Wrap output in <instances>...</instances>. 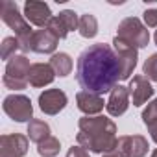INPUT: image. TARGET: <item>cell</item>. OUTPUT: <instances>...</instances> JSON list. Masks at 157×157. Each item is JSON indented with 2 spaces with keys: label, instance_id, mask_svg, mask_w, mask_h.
<instances>
[{
  "label": "cell",
  "instance_id": "9c48e42d",
  "mask_svg": "<svg viewBox=\"0 0 157 157\" xmlns=\"http://www.w3.org/2000/svg\"><path fill=\"white\" fill-rule=\"evenodd\" d=\"M67 104H68V98L61 89H46L44 93L39 94V109L44 115L54 117L59 111H63Z\"/></svg>",
  "mask_w": 157,
  "mask_h": 157
},
{
  "label": "cell",
  "instance_id": "7c38bea8",
  "mask_svg": "<svg viewBox=\"0 0 157 157\" xmlns=\"http://www.w3.org/2000/svg\"><path fill=\"white\" fill-rule=\"evenodd\" d=\"M76 104H78V109L85 113V117H96L98 113L104 111L107 102H104L102 94H96L91 91H80L76 94Z\"/></svg>",
  "mask_w": 157,
  "mask_h": 157
},
{
  "label": "cell",
  "instance_id": "f546056e",
  "mask_svg": "<svg viewBox=\"0 0 157 157\" xmlns=\"http://www.w3.org/2000/svg\"><path fill=\"white\" fill-rule=\"evenodd\" d=\"M151 157H157V148H155V150L151 151Z\"/></svg>",
  "mask_w": 157,
  "mask_h": 157
},
{
  "label": "cell",
  "instance_id": "ac0fdd59",
  "mask_svg": "<svg viewBox=\"0 0 157 157\" xmlns=\"http://www.w3.org/2000/svg\"><path fill=\"white\" fill-rule=\"evenodd\" d=\"M50 67L54 68L56 76H59V78H65V76H68V74L72 72V67H74V63H72V57H70L68 54H65V52H59V54H54V56L50 57Z\"/></svg>",
  "mask_w": 157,
  "mask_h": 157
},
{
  "label": "cell",
  "instance_id": "ba28073f",
  "mask_svg": "<svg viewBox=\"0 0 157 157\" xmlns=\"http://www.w3.org/2000/svg\"><path fill=\"white\" fill-rule=\"evenodd\" d=\"M30 148V139L22 133L0 137V157H24Z\"/></svg>",
  "mask_w": 157,
  "mask_h": 157
},
{
  "label": "cell",
  "instance_id": "277c9868",
  "mask_svg": "<svg viewBox=\"0 0 157 157\" xmlns=\"http://www.w3.org/2000/svg\"><path fill=\"white\" fill-rule=\"evenodd\" d=\"M30 59L21 54V56H13L8 63H6V72H4V78L2 82L8 89L11 91H22L30 85L28 82V74H30Z\"/></svg>",
  "mask_w": 157,
  "mask_h": 157
},
{
  "label": "cell",
  "instance_id": "7a4b0ae2",
  "mask_svg": "<svg viewBox=\"0 0 157 157\" xmlns=\"http://www.w3.org/2000/svg\"><path fill=\"white\" fill-rule=\"evenodd\" d=\"M78 128H80V133L76 135L78 146L85 148L87 151L91 150L104 155L105 151H111L118 146L117 124L107 117H82Z\"/></svg>",
  "mask_w": 157,
  "mask_h": 157
},
{
  "label": "cell",
  "instance_id": "5b68a950",
  "mask_svg": "<svg viewBox=\"0 0 157 157\" xmlns=\"http://www.w3.org/2000/svg\"><path fill=\"white\" fill-rule=\"evenodd\" d=\"M117 37L126 41L128 44L135 46L137 50L139 48H146L148 43H150V32L137 17L124 19L118 24V28H117Z\"/></svg>",
  "mask_w": 157,
  "mask_h": 157
},
{
  "label": "cell",
  "instance_id": "d4e9b609",
  "mask_svg": "<svg viewBox=\"0 0 157 157\" xmlns=\"http://www.w3.org/2000/svg\"><path fill=\"white\" fill-rule=\"evenodd\" d=\"M142 122H144L148 128L157 122V98H155L153 102H150L148 107L142 111Z\"/></svg>",
  "mask_w": 157,
  "mask_h": 157
},
{
  "label": "cell",
  "instance_id": "d6986e66",
  "mask_svg": "<svg viewBox=\"0 0 157 157\" xmlns=\"http://www.w3.org/2000/svg\"><path fill=\"white\" fill-rule=\"evenodd\" d=\"M78 32H80V35L85 37V39L96 37V33H98V21H96V17L91 15V13L82 15L80 17V26H78Z\"/></svg>",
  "mask_w": 157,
  "mask_h": 157
},
{
  "label": "cell",
  "instance_id": "44dd1931",
  "mask_svg": "<svg viewBox=\"0 0 157 157\" xmlns=\"http://www.w3.org/2000/svg\"><path fill=\"white\" fill-rule=\"evenodd\" d=\"M17 50H21L19 39L17 37H6L2 41V50H0V56H2V59L10 61L13 56H17Z\"/></svg>",
  "mask_w": 157,
  "mask_h": 157
},
{
  "label": "cell",
  "instance_id": "8992f818",
  "mask_svg": "<svg viewBox=\"0 0 157 157\" xmlns=\"http://www.w3.org/2000/svg\"><path fill=\"white\" fill-rule=\"evenodd\" d=\"M4 113L15 122H32L33 120V105L32 100L24 94H10L4 98Z\"/></svg>",
  "mask_w": 157,
  "mask_h": 157
},
{
  "label": "cell",
  "instance_id": "6da1fadb",
  "mask_svg": "<svg viewBox=\"0 0 157 157\" xmlns=\"http://www.w3.org/2000/svg\"><path fill=\"white\" fill-rule=\"evenodd\" d=\"M118 80H122V68L111 44L96 43L80 54L76 63V82L83 91L105 94L117 87Z\"/></svg>",
  "mask_w": 157,
  "mask_h": 157
},
{
  "label": "cell",
  "instance_id": "2e32d148",
  "mask_svg": "<svg viewBox=\"0 0 157 157\" xmlns=\"http://www.w3.org/2000/svg\"><path fill=\"white\" fill-rule=\"evenodd\" d=\"M57 43H59V39L54 37L46 28L37 30V32H33V37H32V52H37V54H52L54 56V52L57 48Z\"/></svg>",
  "mask_w": 157,
  "mask_h": 157
},
{
  "label": "cell",
  "instance_id": "484cf974",
  "mask_svg": "<svg viewBox=\"0 0 157 157\" xmlns=\"http://www.w3.org/2000/svg\"><path fill=\"white\" fill-rule=\"evenodd\" d=\"M142 15H144V24H146V28H157V10H155V8L146 10Z\"/></svg>",
  "mask_w": 157,
  "mask_h": 157
},
{
  "label": "cell",
  "instance_id": "9a60e30c",
  "mask_svg": "<svg viewBox=\"0 0 157 157\" xmlns=\"http://www.w3.org/2000/svg\"><path fill=\"white\" fill-rule=\"evenodd\" d=\"M56 80V72L50 63H33L28 74V82L32 87H44Z\"/></svg>",
  "mask_w": 157,
  "mask_h": 157
},
{
  "label": "cell",
  "instance_id": "8fae6325",
  "mask_svg": "<svg viewBox=\"0 0 157 157\" xmlns=\"http://www.w3.org/2000/svg\"><path fill=\"white\" fill-rule=\"evenodd\" d=\"M128 91H129V96H131V102H133L135 107H140L142 104H146L153 96V87H151L150 80L144 74L133 76V80L129 82Z\"/></svg>",
  "mask_w": 157,
  "mask_h": 157
},
{
  "label": "cell",
  "instance_id": "7402d4cb",
  "mask_svg": "<svg viewBox=\"0 0 157 157\" xmlns=\"http://www.w3.org/2000/svg\"><path fill=\"white\" fill-rule=\"evenodd\" d=\"M57 17L61 19V22L65 24V28L68 32H74V30H78V26H80V17H78V13L72 11V10H65Z\"/></svg>",
  "mask_w": 157,
  "mask_h": 157
},
{
  "label": "cell",
  "instance_id": "52a82bcc",
  "mask_svg": "<svg viewBox=\"0 0 157 157\" xmlns=\"http://www.w3.org/2000/svg\"><path fill=\"white\" fill-rule=\"evenodd\" d=\"M113 50L118 57L120 68H122V80H128V78L133 74L135 67H137V59H139V50L131 44H128L126 41L115 37L113 39Z\"/></svg>",
  "mask_w": 157,
  "mask_h": 157
},
{
  "label": "cell",
  "instance_id": "4fadbf2b",
  "mask_svg": "<svg viewBox=\"0 0 157 157\" xmlns=\"http://www.w3.org/2000/svg\"><path fill=\"white\" fill-rule=\"evenodd\" d=\"M118 148L126 157H144L148 153V140L142 135H122L118 137Z\"/></svg>",
  "mask_w": 157,
  "mask_h": 157
},
{
  "label": "cell",
  "instance_id": "cb8c5ba5",
  "mask_svg": "<svg viewBox=\"0 0 157 157\" xmlns=\"http://www.w3.org/2000/svg\"><path fill=\"white\" fill-rule=\"evenodd\" d=\"M142 74L148 78V80H151V82L157 83V54H151V56L144 61V65H142Z\"/></svg>",
  "mask_w": 157,
  "mask_h": 157
},
{
  "label": "cell",
  "instance_id": "5bb4252c",
  "mask_svg": "<svg viewBox=\"0 0 157 157\" xmlns=\"http://www.w3.org/2000/svg\"><path fill=\"white\" fill-rule=\"evenodd\" d=\"M129 98H131V96H129L128 87L117 85V87L111 91L109 100H107V104H105L107 113H109L111 117H120V115H124V113L128 111V107H129Z\"/></svg>",
  "mask_w": 157,
  "mask_h": 157
},
{
  "label": "cell",
  "instance_id": "4316f807",
  "mask_svg": "<svg viewBox=\"0 0 157 157\" xmlns=\"http://www.w3.org/2000/svg\"><path fill=\"white\" fill-rule=\"evenodd\" d=\"M67 157H91L89 151L82 146H72L68 151H67Z\"/></svg>",
  "mask_w": 157,
  "mask_h": 157
},
{
  "label": "cell",
  "instance_id": "3957f363",
  "mask_svg": "<svg viewBox=\"0 0 157 157\" xmlns=\"http://www.w3.org/2000/svg\"><path fill=\"white\" fill-rule=\"evenodd\" d=\"M0 17L2 21L15 32V37L19 39L21 44V52H32V37H33V30L30 26V22L26 21L24 15H21L19 6L13 0H4L2 6H0Z\"/></svg>",
  "mask_w": 157,
  "mask_h": 157
},
{
  "label": "cell",
  "instance_id": "e0dca14e",
  "mask_svg": "<svg viewBox=\"0 0 157 157\" xmlns=\"http://www.w3.org/2000/svg\"><path fill=\"white\" fill-rule=\"evenodd\" d=\"M28 139L32 140V142H37V144H41V142H44L48 137H52L50 135V126L44 122V120H39V118H33L30 124H28Z\"/></svg>",
  "mask_w": 157,
  "mask_h": 157
},
{
  "label": "cell",
  "instance_id": "ffe728a7",
  "mask_svg": "<svg viewBox=\"0 0 157 157\" xmlns=\"http://www.w3.org/2000/svg\"><path fill=\"white\" fill-rule=\"evenodd\" d=\"M59 150H61V142L56 137H48L44 142L37 144V153L41 157H56L59 153Z\"/></svg>",
  "mask_w": 157,
  "mask_h": 157
},
{
  "label": "cell",
  "instance_id": "f1b7e54d",
  "mask_svg": "<svg viewBox=\"0 0 157 157\" xmlns=\"http://www.w3.org/2000/svg\"><path fill=\"white\" fill-rule=\"evenodd\" d=\"M148 131H150V137H151V140L157 144V122H155L153 126H150V128H148Z\"/></svg>",
  "mask_w": 157,
  "mask_h": 157
},
{
  "label": "cell",
  "instance_id": "603a6c76",
  "mask_svg": "<svg viewBox=\"0 0 157 157\" xmlns=\"http://www.w3.org/2000/svg\"><path fill=\"white\" fill-rule=\"evenodd\" d=\"M46 30H48L54 37H57V39H65V37L68 35V30L65 28V24L61 22L59 17H52L50 22H48V26H46Z\"/></svg>",
  "mask_w": 157,
  "mask_h": 157
},
{
  "label": "cell",
  "instance_id": "4dcf8cb0",
  "mask_svg": "<svg viewBox=\"0 0 157 157\" xmlns=\"http://www.w3.org/2000/svg\"><path fill=\"white\" fill-rule=\"evenodd\" d=\"M153 39H155V44H157V32H155V35H153Z\"/></svg>",
  "mask_w": 157,
  "mask_h": 157
},
{
  "label": "cell",
  "instance_id": "83f0119b",
  "mask_svg": "<svg viewBox=\"0 0 157 157\" xmlns=\"http://www.w3.org/2000/svg\"><path fill=\"white\" fill-rule=\"evenodd\" d=\"M102 157H126V155H124V151H122V150L117 146L115 150H111V151H105Z\"/></svg>",
  "mask_w": 157,
  "mask_h": 157
},
{
  "label": "cell",
  "instance_id": "30bf717a",
  "mask_svg": "<svg viewBox=\"0 0 157 157\" xmlns=\"http://www.w3.org/2000/svg\"><path fill=\"white\" fill-rule=\"evenodd\" d=\"M24 17L30 24L39 26V28H46L50 19H52V11L50 6L39 0H28L24 4Z\"/></svg>",
  "mask_w": 157,
  "mask_h": 157
}]
</instances>
